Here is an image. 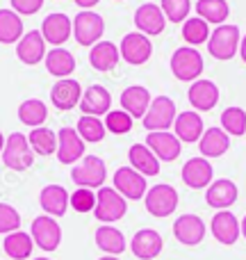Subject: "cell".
<instances>
[{"instance_id":"cell-1","label":"cell","mask_w":246,"mask_h":260,"mask_svg":"<svg viewBox=\"0 0 246 260\" xmlns=\"http://www.w3.org/2000/svg\"><path fill=\"white\" fill-rule=\"evenodd\" d=\"M239 27L230 25V23H224V25H217L215 32L207 39V53L215 59H221V62H228L235 55L239 53Z\"/></svg>"},{"instance_id":"cell-2","label":"cell","mask_w":246,"mask_h":260,"mask_svg":"<svg viewBox=\"0 0 246 260\" xmlns=\"http://www.w3.org/2000/svg\"><path fill=\"white\" fill-rule=\"evenodd\" d=\"M0 155H3V165L12 171H25L34 165V151L27 142V135L23 133L9 135Z\"/></svg>"},{"instance_id":"cell-3","label":"cell","mask_w":246,"mask_h":260,"mask_svg":"<svg viewBox=\"0 0 246 260\" xmlns=\"http://www.w3.org/2000/svg\"><path fill=\"white\" fill-rule=\"evenodd\" d=\"M128 212V199H123L114 187H100L96 192V208L94 217L100 224H114V221L123 219Z\"/></svg>"},{"instance_id":"cell-4","label":"cell","mask_w":246,"mask_h":260,"mask_svg":"<svg viewBox=\"0 0 246 260\" xmlns=\"http://www.w3.org/2000/svg\"><path fill=\"white\" fill-rule=\"evenodd\" d=\"M169 67H171V73H173L178 80L194 82L201 78L205 64H203V55L198 53L194 46H183V48H178L171 55Z\"/></svg>"},{"instance_id":"cell-5","label":"cell","mask_w":246,"mask_h":260,"mask_svg":"<svg viewBox=\"0 0 246 260\" xmlns=\"http://www.w3.org/2000/svg\"><path fill=\"white\" fill-rule=\"evenodd\" d=\"M108 178V167L98 155H85L71 171V180L78 187L100 189Z\"/></svg>"},{"instance_id":"cell-6","label":"cell","mask_w":246,"mask_h":260,"mask_svg":"<svg viewBox=\"0 0 246 260\" xmlns=\"http://www.w3.org/2000/svg\"><path fill=\"white\" fill-rule=\"evenodd\" d=\"M178 117V110H175L173 99L169 96H155L151 101V108L144 114L142 126L148 130V133H157V130H169L173 128V121Z\"/></svg>"},{"instance_id":"cell-7","label":"cell","mask_w":246,"mask_h":260,"mask_svg":"<svg viewBox=\"0 0 246 260\" xmlns=\"http://www.w3.org/2000/svg\"><path fill=\"white\" fill-rule=\"evenodd\" d=\"M144 206L153 217H160V219L169 217L178 208V192H175L173 185L157 183L153 187H148L146 197H144Z\"/></svg>"},{"instance_id":"cell-8","label":"cell","mask_w":246,"mask_h":260,"mask_svg":"<svg viewBox=\"0 0 246 260\" xmlns=\"http://www.w3.org/2000/svg\"><path fill=\"white\" fill-rule=\"evenodd\" d=\"M105 21L100 14L91 12V9H82L76 18H73V37L80 46H96L103 39Z\"/></svg>"},{"instance_id":"cell-9","label":"cell","mask_w":246,"mask_h":260,"mask_svg":"<svg viewBox=\"0 0 246 260\" xmlns=\"http://www.w3.org/2000/svg\"><path fill=\"white\" fill-rule=\"evenodd\" d=\"M30 235L34 240V244L44 251H55L62 242V226L55 221V217L50 215H39L32 219L30 226Z\"/></svg>"},{"instance_id":"cell-10","label":"cell","mask_w":246,"mask_h":260,"mask_svg":"<svg viewBox=\"0 0 246 260\" xmlns=\"http://www.w3.org/2000/svg\"><path fill=\"white\" fill-rule=\"evenodd\" d=\"M119 53H121L123 62L132 64V67H142L153 55L151 37L142 35V32H128L121 39V44H119Z\"/></svg>"},{"instance_id":"cell-11","label":"cell","mask_w":246,"mask_h":260,"mask_svg":"<svg viewBox=\"0 0 246 260\" xmlns=\"http://www.w3.org/2000/svg\"><path fill=\"white\" fill-rule=\"evenodd\" d=\"M114 189L128 201H139L146 197L148 185L146 176H142L139 171H134L132 167H119L114 171Z\"/></svg>"},{"instance_id":"cell-12","label":"cell","mask_w":246,"mask_h":260,"mask_svg":"<svg viewBox=\"0 0 246 260\" xmlns=\"http://www.w3.org/2000/svg\"><path fill=\"white\" fill-rule=\"evenodd\" d=\"M144 144L155 153L160 162H173V160H178V155L183 153V142H180L173 133H169V130L148 133Z\"/></svg>"},{"instance_id":"cell-13","label":"cell","mask_w":246,"mask_h":260,"mask_svg":"<svg viewBox=\"0 0 246 260\" xmlns=\"http://www.w3.org/2000/svg\"><path fill=\"white\" fill-rule=\"evenodd\" d=\"M183 183L192 189H207L210 183L215 180V169H212L210 160L203 155L189 157L183 167Z\"/></svg>"},{"instance_id":"cell-14","label":"cell","mask_w":246,"mask_h":260,"mask_svg":"<svg viewBox=\"0 0 246 260\" xmlns=\"http://www.w3.org/2000/svg\"><path fill=\"white\" fill-rule=\"evenodd\" d=\"M164 25H166V16L160 5L144 3L137 7V12H134V27H137V32H142L146 37H155V35H162Z\"/></svg>"},{"instance_id":"cell-15","label":"cell","mask_w":246,"mask_h":260,"mask_svg":"<svg viewBox=\"0 0 246 260\" xmlns=\"http://www.w3.org/2000/svg\"><path fill=\"white\" fill-rule=\"evenodd\" d=\"M85 157V139L76 128H62L57 133V160L62 165H76Z\"/></svg>"},{"instance_id":"cell-16","label":"cell","mask_w":246,"mask_h":260,"mask_svg":"<svg viewBox=\"0 0 246 260\" xmlns=\"http://www.w3.org/2000/svg\"><path fill=\"white\" fill-rule=\"evenodd\" d=\"M187 99H189V105L196 112H210L219 103V87L212 80H207V78H198V80H194L189 85Z\"/></svg>"},{"instance_id":"cell-17","label":"cell","mask_w":246,"mask_h":260,"mask_svg":"<svg viewBox=\"0 0 246 260\" xmlns=\"http://www.w3.org/2000/svg\"><path fill=\"white\" fill-rule=\"evenodd\" d=\"M41 35H44L46 44L59 48V46L66 44L68 37L73 35V21L62 12L48 14V16L44 18V23H41Z\"/></svg>"},{"instance_id":"cell-18","label":"cell","mask_w":246,"mask_h":260,"mask_svg":"<svg viewBox=\"0 0 246 260\" xmlns=\"http://www.w3.org/2000/svg\"><path fill=\"white\" fill-rule=\"evenodd\" d=\"M82 91L85 89L80 87L78 80H73V78H62V80H57L53 85V89H50V103L57 110L66 112V110H73L80 105Z\"/></svg>"},{"instance_id":"cell-19","label":"cell","mask_w":246,"mask_h":260,"mask_svg":"<svg viewBox=\"0 0 246 260\" xmlns=\"http://www.w3.org/2000/svg\"><path fill=\"white\" fill-rule=\"evenodd\" d=\"M16 57L27 67L44 62L46 59V39L41 35V30H30L21 37V41L16 44Z\"/></svg>"},{"instance_id":"cell-20","label":"cell","mask_w":246,"mask_h":260,"mask_svg":"<svg viewBox=\"0 0 246 260\" xmlns=\"http://www.w3.org/2000/svg\"><path fill=\"white\" fill-rule=\"evenodd\" d=\"M173 235L185 247H196L205 238V224L198 215H180L173 221Z\"/></svg>"},{"instance_id":"cell-21","label":"cell","mask_w":246,"mask_h":260,"mask_svg":"<svg viewBox=\"0 0 246 260\" xmlns=\"http://www.w3.org/2000/svg\"><path fill=\"white\" fill-rule=\"evenodd\" d=\"M210 231H212L217 242L230 247V244H235L239 240L242 226H239V219L230 210H219V212H215V217H212Z\"/></svg>"},{"instance_id":"cell-22","label":"cell","mask_w":246,"mask_h":260,"mask_svg":"<svg viewBox=\"0 0 246 260\" xmlns=\"http://www.w3.org/2000/svg\"><path fill=\"white\" fill-rule=\"evenodd\" d=\"M162 235L153 229H142L134 233L132 242H130V251H132L134 258L139 260H155L162 253Z\"/></svg>"},{"instance_id":"cell-23","label":"cell","mask_w":246,"mask_h":260,"mask_svg":"<svg viewBox=\"0 0 246 260\" xmlns=\"http://www.w3.org/2000/svg\"><path fill=\"white\" fill-rule=\"evenodd\" d=\"M80 110L82 114L89 117H103L112 110V94L110 89H105L103 85H91L82 91V101H80Z\"/></svg>"},{"instance_id":"cell-24","label":"cell","mask_w":246,"mask_h":260,"mask_svg":"<svg viewBox=\"0 0 246 260\" xmlns=\"http://www.w3.org/2000/svg\"><path fill=\"white\" fill-rule=\"evenodd\" d=\"M205 128H203V119L196 110H185L175 117L173 121V135L185 144H196L203 137Z\"/></svg>"},{"instance_id":"cell-25","label":"cell","mask_w":246,"mask_h":260,"mask_svg":"<svg viewBox=\"0 0 246 260\" xmlns=\"http://www.w3.org/2000/svg\"><path fill=\"white\" fill-rule=\"evenodd\" d=\"M237 185L230 178H219L212 180L210 187L205 189V201L210 208H217V210H228L235 201H237Z\"/></svg>"},{"instance_id":"cell-26","label":"cell","mask_w":246,"mask_h":260,"mask_svg":"<svg viewBox=\"0 0 246 260\" xmlns=\"http://www.w3.org/2000/svg\"><path fill=\"white\" fill-rule=\"evenodd\" d=\"M151 91L144 85H132L121 91V110H125L132 119H144L151 108Z\"/></svg>"},{"instance_id":"cell-27","label":"cell","mask_w":246,"mask_h":260,"mask_svg":"<svg viewBox=\"0 0 246 260\" xmlns=\"http://www.w3.org/2000/svg\"><path fill=\"white\" fill-rule=\"evenodd\" d=\"M230 148V135L226 133L224 128H207L205 133H203V137L198 139V151H201L203 157H221L224 153H228Z\"/></svg>"},{"instance_id":"cell-28","label":"cell","mask_w":246,"mask_h":260,"mask_svg":"<svg viewBox=\"0 0 246 260\" xmlns=\"http://www.w3.org/2000/svg\"><path fill=\"white\" fill-rule=\"evenodd\" d=\"M119 59H121V53H119V46L114 41H103L100 39L96 46H91L89 53V64L96 69V71L105 73L117 69Z\"/></svg>"},{"instance_id":"cell-29","label":"cell","mask_w":246,"mask_h":260,"mask_svg":"<svg viewBox=\"0 0 246 260\" xmlns=\"http://www.w3.org/2000/svg\"><path fill=\"white\" fill-rule=\"evenodd\" d=\"M130 167L139 171L142 176H157L160 174V160L157 155L146 146V144H132L128 151Z\"/></svg>"},{"instance_id":"cell-30","label":"cell","mask_w":246,"mask_h":260,"mask_svg":"<svg viewBox=\"0 0 246 260\" xmlns=\"http://www.w3.org/2000/svg\"><path fill=\"white\" fill-rule=\"evenodd\" d=\"M39 203L46 215L62 217L66 215V208H68V192L62 185H46L39 194Z\"/></svg>"},{"instance_id":"cell-31","label":"cell","mask_w":246,"mask_h":260,"mask_svg":"<svg viewBox=\"0 0 246 260\" xmlns=\"http://www.w3.org/2000/svg\"><path fill=\"white\" fill-rule=\"evenodd\" d=\"M46 71L50 73V76H55L57 80H62V78H71V73L76 71V57H73V53H68L66 48H53L50 53H46Z\"/></svg>"},{"instance_id":"cell-32","label":"cell","mask_w":246,"mask_h":260,"mask_svg":"<svg viewBox=\"0 0 246 260\" xmlns=\"http://www.w3.org/2000/svg\"><path fill=\"white\" fill-rule=\"evenodd\" d=\"M23 35H25V27H23L21 14H16L9 7L0 9V44H18Z\"/></svg>"},{"instance_id":"cell-33","label":"cell","mask_w":246,"mask_h":260,"mask_svg":"<svg viewBox=\"0 0 246 260\" xmlns=\"http://www.w3.org/2000/svg\"><path fill=\"white\" fill-rule=\"evenodd\" d=\"M94 240H96V247H98L100 251H105V256H119V253H123L125 247H128L123 233L119 229H114V226H100V229L96 231Z\"/></svg>"},{"instance_id":"cell-34","label":"cell","mask_w":246,"mask_h":260,"mask_svg":"<svg viewBox=\"0 0 246 260\" xmlns=\"http://www.w3.org/2000/svg\"><path fill=\"white\" fill-rule=\"evenodd\" d=\"M32 247H34V240L25 231H14V233L5 235L3 249L12 260H27L32 256Z\"/></svg>"},{"instance_id":"cell-35","label":"cell","mask_w":246,"mask_h":260,"mask_svg":"<svg viewBox=\"0 0 246 260\" xmlns=\"http://www.w3.org/2000/svg\"><path fill=\"white\" fill-rule=\"evenodd\" d=\"M46 119H48V108L41 99H25L18 105V121L23 126L39 128L46 123Z\"/></svg>"},{"instance_id":"cell-36","label":"cell","mask_w":246,"mask_h":260,"mask_svg":"<svg viewBox=\"0 0 246 260\" xmlns=\"http://www.w3.org/2000/svg\"><path fill=\"white\" fill-rule=\"evenodd\" d=\"M27 142H30L34 155H53V153H57V133H53L46 126L32 128L30 135H27Z\"/></svg>"},{"instance_id":"cell-37","label":"cell","mask_w":246,"mask_h":260,"mask_svg":"<svg viewBox=\"0 0 246 260\" xmlns=\"http://www.w3.org/2000/svg\"><path fill=\"white\" fill-rule=\"evenodd\" d=\"M196 14L212 25H224L226 18L230 16V5L226 0H198Z\"/></svg>"},{"instance_id":"cell-38","label":"cell","mask_w":246,"mask_h":260,"mask_svg":"<svg viewBox=\"0 0 246 260\" xmlns=\"http://www.w3.org/2000/svg\"><path fill=\"white\" fill-rule=\"evenodd\" d=\"M210 23L203 21L201 16H189L187 21L183 23V39L187 41V46H201V44H207L210 39Z\"/></svg>"},{"instance_id":"cell-39","label":"cell","mask_w":246,"mask_h":260,"mask_svg":"<svg viewBox=\"0 0 246 260\" xmlns=\"http://www.w3.org/2000/svg\"><path fill=\"white\" fill-rule=\"evenodd\" d=\"M76 130L87 144H98V142H103V137H105V123L100 121V117L82 114V117L78 119Z\"/></svg>"},{"instance_id":"cell-40","label":"cell","mask_w":246,"mask_h":260,"mask_svg":"<svg viewBox=\"0 0 246 260\" xmlns=\"http://www.w3.org/2000/svg\"><path fill=\"white\" fill-rule=\"evenodd\" d=\"M221 128L230 137H242V135H246V112L242 108H226L221 112Z\"/></svg>"},{"instance_id":"cell-41","label":"cell","mask_w":246,"mask_h":260,"mask_svg":"<svg viewBox=\"0 0 246 260\" xmlns=\"http://www.w3.org/2000/svg\"><path fill=\"white\" fill-rule=\"evenodd\" d=\"M160 7L164 12L166 21L171 23H185L192 12V3L189 0H160Z\"/></svg>"},{"instance_id":"cell-42","label":"cell","mask_w":246,"mask_h":260,"mask_svg":"<svg viewBox=\"0 0 246 260\" xmlns=\"http://www.w3.org/2000/svg\"><path fill=\"white\" fill-rule=\"evenodd\" d=\"M132 121L134 119L125 110H110L105 114V130L112 135H125L132 130Z\"/></svg>"},{"instance_id":"cell-43","label":"cell","mask_w":246,"mask_h":260,"mask_svg":"<svg viewBox=\"0 0 246 260\" xmlns=\"http://www.w3.org/2000/svg\"><path fill=\"white\" fill-rule=\"evenodd\" d=\"M68 206L73 208L76 212H94L96 208V192L94 189H87V187H78L76 192L68 197Z\"/></svg>"},{"instance_id":"cell-44","label":"cell","mask_w":246,"mask_h":260,"mask_svg":"<svg viewBox=\"0 0 246 260\" xmlns=\"http://www.w3.org/2000/svg\"><path fill=\"white\" fill-rule=\"evenodd\" d=\"M14 231H21V215L14 206L0 203V235H9Z\"/></svg>"},{"instance_id":"cell-45","label":"cell","mask_w":246,"mask_h":260,"mask_svg":"<svg viewBox=\"0 0 246 260\" xmlns=\"http://www.w3.org/2000/svg\"><path fill=\"white\" fill-rule=\"evenodd\" d=\"M9 3H12L14 12L21 14V16H32L44 7V0H9Z\"/></svg>"},{"instance_id":"cell-46","label":"cell","mask_w":246,"mask_h":260,"mask_svg":"<svg viewBox=\"0 0 246 260\" xmlns=\"http://www.w3.org/2000/svg\"><path fill=\"white\" fill-rule=\"evenodd\" d=\"M100 0H76V5L78 7H82V9H91V7H96Z\"/></svg>"},{"instance_id":"cell-47","label":"cell","mask_w":246,"mask_h":260,"mask_svg":"<svg viewBox=\"0 0 246 260\" xmlns=\"http://www.w3.org/2000/svg\"><path fill=\"white\" fill-rule=\"evenodd\" d=\"M239 57H242V62L246 64V35L242 37V41H239Z\"/></svg>"},{"instance_id":"cell-48","label":"cell","mask_w":246,"mask_h":260,"mask_svg":"<svg viewBox=\"0 0 246 260\" xmlns=\"http://www.w3.org/2000/svg\"><path fill=\"white\" fill-rule=\"evenodd\" d=\"M239 226H242V235H244V240H246V215H244V219L239 221Z\"/></svg>"},{"instance_id":"cell-49","label":"cell","mask_w":246,"mask_h":260,"mask_svg":"<svg viewBox=\"0 0 246 260\" xmlns=\"http://www.w3.org/2000/svg\"><path fill=\"white\" fill-rule=\"evenodd\" d=\"M5 142H7V137L0 133V153H3V148H5Z\"/></svg>"},{"instance_id":"cell-50","label":"cell","mask_w":246,"mask_h":260,"mask_svg":"<svg viewBox=\"0 0 246 260\" xmlns=\"http://www.w3.org/2000/svg\"><path fill=\"white\" fill-rule=\"evenodd\" d=\"M98 260H119L117 256H103V258H98Z\"/></svg>"},{"instance_id":"cell-51","label":"cell","mask_w":246,"mask_h":260,"mask_svg":"<svg viewBox=\"0 0 246 260\" xmlns=\"http://www.w3.org/2000/svg\"><path fill=\"white\" fill-rule=\"evenodd\" d=\"M32 260H50V258H44V256H41V258H32Z\"/></svg>"}]
</instances>
